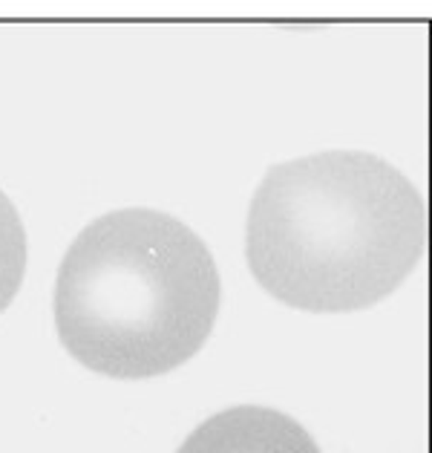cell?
Instances as JSON below:
<instances>
[{"label": "cell", "instance_id": "6da1fadb", "mask_svg": "<svg viewBox=\"0 0 432 453\" xmlns=\"http://www.w3.org/2000/svg\"><path fill=\"white\" fill-rule=\"evenodd\" d=\"M424 196L375 153L326 150L262 176L246 254L271 297L303 312H358L390 297L424 254Z\"/></svg>", "mask_w": 432, "mask_h": 453}, {"label": "cell", "instance_id": "277c9868", "mask_svg": "<svg viewBox=\"0 0 432 453\" xmlns=\"http://www.w3.org/2000/svg\"><path fill=\"white\" fill-rule=\"evenodd\" d=\"M27 272V231L18 208L0 191V312L15 301Z\"/></svg>", "mask_w": 432, "mask_h": 453}, {"label": "cell", "instance_id": "3957f363", "mask_svg": "<svg viewBox=\"0 0 432 453\" xmlns=\"http://www.w3.org/2000/svg\"><path fill=\"white\" fill-rule=\"evenodd\" d=\"M179 453H320L312 434L271 407L242 404L202 422Z\"/></svg>", "mask_w": 432, "mask_h": 453}, {"label": "cell", "instance_id": "7a4b0ae2", "mask_svg": "<svg viewBox=\"0 0 432 453\" xmlns=\"http://www.w3.org/2000/svg\"><path fill=\"white\" fill-rule=\"evenodd\" d=\"M223 303L199 234L153 208L93 219L64 254L55 329L64 349L107 379H153L205 347Z\"/></svg>", "mask_w": 432, "mask_h": 453}]
</instances>
